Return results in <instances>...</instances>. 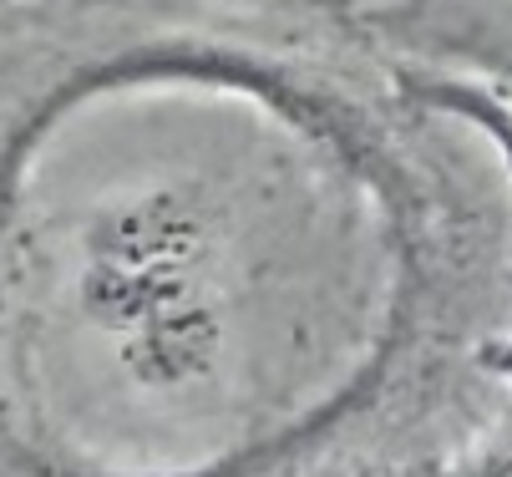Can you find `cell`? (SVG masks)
<instances>
[{
    "mask_svg": "<svg viewBox=\"0 0 512 477\" xmlns=\"http://www.w3.org/2000/svg\"><path fill=\"white\" fill-rule=\"evenodd\" d=\"M198 244H203L198 224L173 203H148V209H127L107 219L92 244V275H87L92 310L107 320H132L178 305Z\"/></svg>",
    "mask_w": 512,
    "mask_h": 477,
    "instance_id": "1",
    "label": "cell"
},
{
    "mask_svg": "<svg viewBox=\"0 0 512 477\" xmlns=\"http://www.w3.org/2000/svg\"><path fill=\"white\" fill-rule=\"evenodd\" d=\"M218 351V330L208 315H198L193 305H163L148 315L142 335H132L127 361L137 366V376L148 381H188L198 376Z\"/></svg>",
    "mask_w": 512,
    "mask_h": 477,
    "instance_id": "2",
    "label": "cell"
},
{
    "mask_svg": "<svg viewBox=\"0 0 512 477\" xmlns=\"http://www.w3.org/2000/svg\"><path fill=\"white\" fill-rule=\"evenodd\" d=\"M406 87H411V97H421L431 107H447V112L477 122L492 138V148L502 153V163L512 168V107H502L487 87L457 82V77H421V72H406Z\"/></svg>",
    "mask_w": 512,
    "mask_h": 477,
    "instance_id": "3",
    "label": "cell"
},
{
    "mask_svg": "<svg viewBox=\"0 0 512 477\" xmlns=\"http://www.w3.org/2000/svg\"><path fill=\"white\" fill-rule=\"evenodd\" d=\"M492 366H497L502 376H512V346H507V351H497V356H492Z\"/></svg>",
    "mask_w": 512,
    "mask_h": 477,
    "instance_id": "4",
    "label": "cell"
},
{
    "mask_svg": "<svg viewBox=\"0 0 512 477\" xmlns=\"http://www.w3.org/2000/svg\"><path fill=\"white\" fill-rule=\"evenodd\" d=\"M492 477H512V462H502V467H497V472H492Z\"/></svg>",
    "mask_w": 512,
    "mask_h": 477,
    "instance_id": "5",
    "label": "cell"
}]
</instances>
